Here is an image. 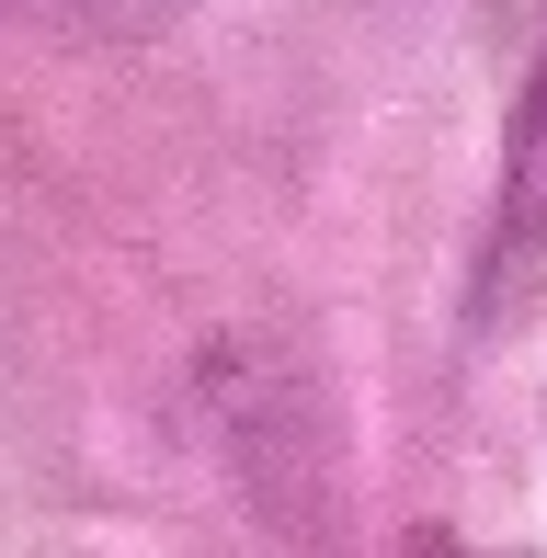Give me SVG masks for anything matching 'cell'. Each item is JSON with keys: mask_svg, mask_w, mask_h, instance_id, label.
Returning <instances> with one entry per match:
<instances>
[{"mask_svg": "<svg viewBox=\"0 0 547 558\" xmlns=\"http://www.w3.org/2000/svg\"><path fill=\"white\" fill-rule=\"evenodd\" d=\"M547 296V58L513 104V148H502V217H490V274H479V319H525Z\"/></svg>", "mask_w": 547, "mask_h": 558, "instance_id": "obj_1", "label": "cell"}]
</instances>
